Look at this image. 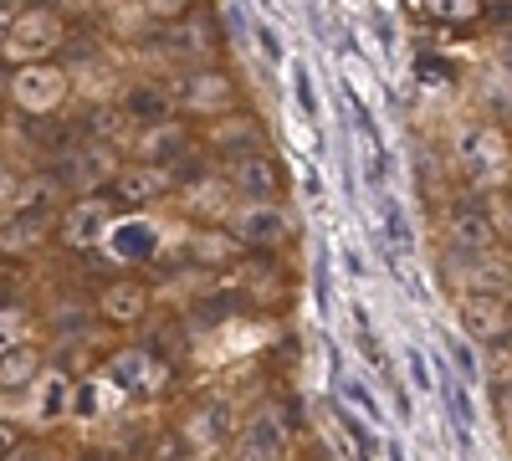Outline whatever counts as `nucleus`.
<instances>
[{
    "label": "nucleus",
    "mask_w": 512,
    "mask_h": 461,
    "mask_svg": "<svg viewBox=\"0 0 512 461\" xmlns=\"http://www.w3.org/2000/svg\"><path fill=\"white\" fill-rule=\"evenodd\" d=\"M210 149L226 154V159H246V154L262 149V123L241 118V113H226V118H216V129H210Z\"/></svg>",
    "instance_id": "14"
},
{
    "label": "nucleus",
    "mask_w": 512,
    "mask_h": 461,
    "mask_svg": "<svg viewBox=\"0 0 512 461\" xmlns=\"http://www.w3.org/2000/svg\"><path fill=\"white\" fill-rule=\"evenodd\" d=\"M221 221H226V236L236 246H277L287 236V211L277 200H241Z\"/></svg>",
    "instance_id": "4"
},
{
    "label": "nucleus",
    "mask_w": 512,
    "mask_h": 461,
    "mask_svg": "<svg viewBox=\"0 0 512 461\" xmlns=\"http://www.w3.org/2000/svg\"><path fill=\"white\" fill-rule=\"evenodd\" d=\"M180 108L190 118H205V123H216L226 113H236V82L221 72V67H200L180 82Z\"/></svg>",
    "instance_id": "5"
},
{
    "label": "nucleus",
    "mask_w": 512,
    "mask_h": 461,
    "mask_svg": "<svg viewBox=\"0 0 512 461\" xmlns=\"http://www.w3.org/2000/svg\"><path fill=\"white\" fill-rule=\"evenodd\" d=\"M456 164L477 185H497L512 170V154H507V139L492 129V123H466V129L456 134Z\"/></svg>",
    "instance_id": "3"
},
{
    "label": "nucleus",
    "mask_w": 512,
    "mask_h": 461,
    "mask_svg": "<svg viewBox=\"0 0 512 461\" xmlns=\"http://www.w3.org/2000/svg\"><path fill=\"white\" fill-rule=\"evenodd\" d=\"M236 436L256 441L262 451H272V456H282V461H287V451H292V426H287V410H282L277 400H262V405H256Z\"/></svg>",
    "instance_id": "10"
},
{
    "label": "nucleus",
    "mask_w": 512,
    "mask_h": 461,
    "mask_svg": "<svg viewBox=\"0 0 512 461\" xmlns=\"http://www.w3.org/2000/svg\"><path fill=\"white\" fill-rule=\"evenodd\" d=\"M26 390H31V415H36L41 426L62 421L67 405H72V385H67V374H62V369H41Z\"/></svg>",
    "instance_id": "15"
},
{
    "label": "nucleus",
    "mask_w": 512,
    "mask_h": 461,
    "mask_svg": "<svg viewBox=\"0 0 512 461\" xmlns=\"http://www.w3.org/2000/svg\"><path fill=\"white\" fill-rule=\"evenodd\" d=\"M446 246L456 257H477V251L497 246V221L492 211H477V205H461V211L446 216Z\"/></svg>",
    "instance_id": "9"
},
{
    "label": "nucleus",
    "mask_w": 512,
    "mask_h": 461,
    "mask_svg": "<svg viewBox=\"0 0 512 461\" xmlns=\"http://www.w3.org/2000/svg\"><path fill=\"white\" fill-rule=\"evenodd\" d=\"M113 190H118V200L144 205V200L169 190V170H164V164H128V170L113 175Z\"/></svg>",
    "instance_id": "17"
},
{
    "label": "nucleus",
    "mask_w": 512,
    "mask_h": 461,
    "mask_svg": "<svg viewBox=\"0 0 512 461\" xmlns=\"http://www.w3.org/2000/svg\"><path fill=\"white\" fill-rule=\"evenodd\" d=\"M21 344H31V318H26V308H0V354H11V349H21Z\"/></svg>",
    "instance_id": "22"
},
{
    "label": "nucleus",
    "mask_w": 512,
    "mask_h": 461,
    "mask_svg": "<svg viewBox=\"0 0 512 461\" xmlns=\"http://www.w3.org/2000/svg\"><path fill=\"white\" fill-rule=\"evenodd\" d=\"M103 318L108 323H118V328H134V323H144L149 318V287L144 282H134V277H123V282H113L108 292H103Z\"/></svg>",
    "instance_id": "13"
},
{
    "label": "nucleus",
    "mask_w": 512,
    "mask_h": 461,
    "mask_svg": "<svg viewBox=\"0 0 512 461\" xmlns=\"http://www.w3.org/2000/svg\"><path fill=\"white\" fill-rule=\"evenodd\" d=\"M62 41H67V21H62L52 6H26V11L11 16L6 36H0V57H6L11 67H21V62H47Z\"/></svg>",
    "instance_id": "1"
},
{
    "label": "nucleus",
    "mask_w": 512,
    "mask_h": 461,
    "mask_svg": "<svg viewBox=\"0 0 512 461\" xmlns=\"http://www.w3.org/2000/svg\"><path fill=\"white\" fill-rule=\"evenodd\" d=\"M123 149H128V159H134V164H164V170H169L175 159L190 154V129H185V123H175V118H164V123L139 129Z\"/></svg>",
    "instance_id": "6"
},
{
    "label": "nucleus",
    "mask_w": 512,
    "mask_h": 461,
    "mask_svg": "<svg viewBox=\"0 0 512 461\" xmlns=\"http://www.w3.org/2000/svg\"><path fill=\"white\" fill-rule=\"evenodd\" d=\"M6 461H62V456H57V446H41V441H21V446H16V451L6 456Z\"/></svg>",
    "instance_id": "26"
},
{
    "label": "nucleus",
    "mask_w": 512,
    "mask_h": 461,
    "mask_svg": "<svg viewBox=\"0 0 512 461\" xmlns=\"http://www.w3.org/2000/svg\"><path fill=\"white\" fill-rule=\"evenodd\" d=\"M11 108L31 113V118H52L67 98H72V72L57 62H21L6 82Z\"/></svg>",
    "instance_id": "2"
},
{
    "label": "nucleus",
    "mask_w": 512,
    "mask_h": 461,
    "mask_svg": "<svg viewBox=\"0 0 512 461\" xmlns=\"http://www.w3.org/2000/svg\"><path fill=\"white\" fill-rule=\"evenodd\" d=\"M93 139L108 144V149H123L128 139H134V118H128L123 103H98L93 108Z\"/></svg>",
    "instance_id": "19"
},
{
    "label": "nucleus",
    "mask_w": 512,
    "mask_h": 461,
    "mask_svg": "<svg viewBox=\"0 0 512 461\" xmlns=\"http://www.w3.org/2000/svg\"><path fill=\"white\" fill-rule=\"evenodd\" d=\"M139 6H144V16H149V21L169 26V21L190 16V6H195V0H139Z\"/></svg>",
    "instance_id": "23"
},
{
    "label": "nucleus",
    "mask_w": 512,
    "mask_h": 461,
    "mask_svg": "<svg viewBox=\"0 0 512 461\" xmlns=\"http://www.w3.org/2000/svg\"><path fill=\"white\" fill-rule=\"evenodd\" d=\"M497 6H512V0H497Z\"/></svg>",
    "instance_id": "28"
},
{
    "label": "nucleus",
    "mask_w": 512,
    "mask_h": 461,
    "mask_svg": "<svg viewBox=\"0 0 512 461\" xmlns=\"http://www.w3.org/2000/svg\"><path fill=\"white\" fill-rule=\"evenodd\" d=\"M62 175H67L82 195H93V185H103V180H113V175H118V159H113V149H108V144H98V139H93L88 149L67 154Z\"/></svg>",
    "instance_id": "12"
},
{
    "label": "nucleus",
    "mask_w": 512,
    "mask_h": 461,
    "mask_svg": "<svg viewBox=\"0 0 512 461\" xmlns=\"http://www.w3.org/2000/svg\"><path fill=\"white\" fill-rule=\"evenodd\" d=\"M21 441H26V431H21L16 421H0V461H6V456H11Z\"/></svg>",
    "instance_id": "27"
},
{
    "label": "nucleus",
    "mask_w": 512,
    "mask_h": 461,
    "mask_svg": "<svg viewBox=\"0 0 512 461\" xmlns=\"http://www.w3.org/2000/svg\"><path fill=\"white\" fill-rule=\"evenodd\" d=\"M169 41H175L185 57H205V52H210V26H205V16H180V21H169Z\"/></svg>",
    "instance_id": "20"
},
{
    "label": "nucleus",
    "mask_w": 512,
    "mask_h": 461,
    "mask_svg": "<svg viewBox=\"0 0 512 461\" xmlns=\"http://www.w3.org/2000/svg\"><path fill=\"white\" fill-rule=\"evenodd\" d=\"M108 231H113V200H108V195H82L72 211L62 216V241H67L72 251L98 246Z\"/></svg>",
    "instance_id": "8"
},
{
    "label": "nucleus",
    "mask_w": 512,
    "mask_h": 461,
    "mask_svg": "<svg viewBox=\"0 0 512 461\" xmlns=\"http://www.w3.org/2000/svg\"><path fill=\"white\" fill-rule=\"evenodd\" d=\"M221 461H282V456H272V451H262L256 441H246V436H231L226 441V456Z\"/></svg>",
    "instance_id": "24"
},
{
    "label": "nucleus",
    "mask_w": 512,
    "mask_h": 461,
    "mask_svg": "<svg viewBox=\"0 0 512 461\" xmlns=\"http://www.w3.org/2000/svg\"><path fill=\"white\" fill-rule=\"evenodd\" d=\"M21 190H26V185H21V175L11 170L6 159H0V211H16V200H21Z\"/></svg>",
    "instance_id": "25"
},
{
    "label": "nucleus",
    "mask_w": 512,
    "mask_h": 461,
    "mask_svg": "<svg viewBox=\"0 0 512 461\" xmlns=\"http://www.w3.org/2000/svg\"><path fill=\"white\" fill-rule=\"evenodd\" d=\"M461 323L482 344L502 339V333H507V303H502V292H466V298H461Z\"/></svg>",
    "instance_id": "11"
},
{
    "label": "nucleus",
    "mask_w": 512,
    "mask_h": 461,
    "mask_svg": "<svg viewBox=\"0 0 512 461\" xmlns=\"http://www.w3.org/2000/svg\"><path fill=\"white\" fill-rule=\"evenodd\" d=\"M231 436H236V431H231V410H226L221 400L200 405L190 421H185V441H190L195 451H221Z\"/></svg>",
    "instance_id": "16"
},
{
    "label": "nucleus",
    "mask_w": 512,
    "mask_h": 461,
    "mask_svg": "<svg viewBox=\"0 0 512 461\" xmlns=\"http://www.w3.org/2000/svg\"><path fill=\"white\" fill-rule=\"evenodd\" d=\"M226 185H231V195L236 200H277L282 195V170H277V159L267 154V149H256V154H246V159H231L226 164Z\"/></svg>",
    "instance_id": "7"
},
{
    "label": "nucleus",
    "mask_w": 512,
    "mask_h": 461,
    "mask_svg": "<svg viewBox=\"0 0 512 461\" xmlns=\"http://www.w3.org/2000/svg\"><path fill=\"white\" fill-rule=\"evenodd\" d=\"M41 369H47V364H41V349L36 344H21L11 354H0V390H26Z\"/></svg>",
    "instance_id": "18"
},
{
    "label": "nucleus",
    "mask_w": 512,
    "mask_h": 461,
    "mask_svg": "<svg viewBox=\"0 0 512 461\" xmlns=\"http://www.w3.org/2000/svg\"><path fill=\"white\" fill-rule=\"evenodd\" d=\"M420 16H431L441 26H466L477 11H482V0H415Z\"/></svg>",
    "instance_id": "21"
}]
</instances>
